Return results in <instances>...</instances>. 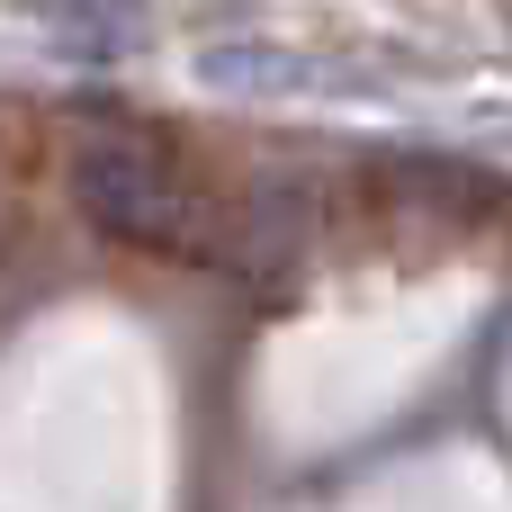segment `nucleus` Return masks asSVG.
I'll list each match as a JSON object with an SVG mask.
<instances>
[{"label":"nucleus","instance_id":"obj_1","mask_svg":"<svg viewBox=\"0 0 512 512\" xmlns=\"http://www.w3.org/2000/svg\"><path fill=\"white\" fill-rule=\"evenodd\" d=\"M72 198L99 234L144 243V252H198V261H261L270 234L261 216H225L153 135L135 126H90L72 144Z\"/></svg>","mask_w":512,"mask_h":512}]
</instances>
